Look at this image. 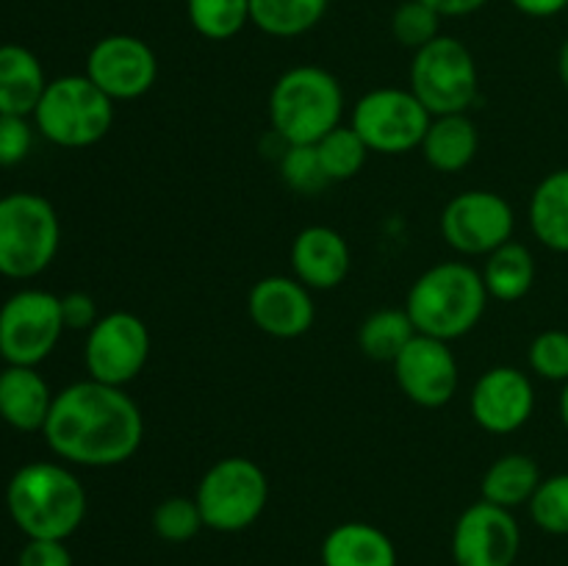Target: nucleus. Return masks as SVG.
Returning a JSON list of instances; mask_svg holds the SVG:
<instances>
[{"label": "nucleus", "mask_w": 568, "mask_h": 566, "mask_svg": "<svg viewBox=\"0 0 568 566\" xmlns=\"http://www.w3.org/2000/svg\"><path fill=\"white\" fill-rule=\"evenodd\" d=\"M42 436L61 461L103 469L136 455L144 420L125 388L89 377L55 394Z\"/></svg>", "instance_id": "f257e3e1"}, {"label": "nucleus", "mask_w": 568, "mask_h": 566, "mask_svg": "<svg viewBox=\"0 0 568 566\" xmlns=\"http://www.w3.org/2000/svg\"><path fill=\"white\" fill-rule=\"evenodd\" d=\"M6 508L28 538L67 542L87 519V488L67 466L31 461L11 475Z\"/></svg>", "instance_id": "f03ea898"}, {"label": "nucleus", "mask_w": 568, "mask_h": 566, "mask_svg": "<svg viewBox=\"0 0 568 566\" xmlns=\"http://www.w3.org/2000/svg\"><path fill=\"white\" fill-rule=\"evenodd\" d=\"M486 283L475 266L464 261H442L416 277L405 311L416 333L453 342L475 331L486 314Z\"/></svg>", "instance_id": "7ed1b4c3"}, {"label": "nucleus", "mask_w": 568, "mask_h": 566, "mask_svg": "<svg viewBox=\"0 0 568 566\" xmlns=\"http://www.w3.org/2000/svg\"><path fill=\"white\" fill-rule=\"evenodd\" d=\"M344 92L322 67H292L270 94V120L286 144H316L342 125Z\"/></svg>", "instance_id": "20e7f679"}, {"label": "nucleus", "mask_w": 568, "mask_h": 566, "mask_svg": "<svg viewBox=\"0 0 568 566\" xmlns=\"http://www.w3.org/2000/svg\"><path fill=\"white\" fill-rule=\"evenodd\" d=\"M61 222L42 194L11 192L0 198V275L11 281L37 277L53 264Z\"/></svg>", "instance_id": "39448f33"}, {"label": "nucleus", "mask_w": 568, "mask_h": 566, "mask_svg": "<svg viewBox=\"0 0 568 566\" xmlns=\"http://www.w3.org/2000/svg\"><path fill=\"white\" fill-rule=\"evenodd\" d=\"M114 122V100L87 75H61L48 81L33 111V125L48 142L81 150L98 144Z\"/></svg>", "instance_id": "423d86ee"}, {"label": "nucleus", "mask_w": 568, "mask_h": 566, "mask_svg": "<svg viewBox=\"0 0 568 566\" xmlns=\"http://www.w3.org/2000/svg\"><path fill=\"white\" fill-rule=\"evenodd\" d=\"M197 508L205 527L216 533H239L261 519L270 503V481L255 461L233 455L222 458L200 477Z\"/></svg>", "instance_id": "0eeeda50"}, {"label": "nucleus", "mask_w": 568, "mask_h": 566, "mask_svg": "<svg viewBox=\"0 0 568 566\" xmlns=\"http://www.w3.org/2000/svg\"><path fill=\"white\" fill-rule=\"evenodd\" d=\"M477 64L471 50L455 37H438L410 61V92L433 117L466 114L477 100Z\"/></svg>", "instance_id": "6e6552de"}, {"label": "nucleus", "mask_w": 568, "mask_h": 566, "mask_svg": "<svg viewBox=\"0 0 568 566\" xmlns=\"http://www.w3.org/2000/svg\"><path fill=\"white\" fill-rule=\"evenodd\" d=\"M64 331L61 297L22 289L0 305V358L14 366L42 364Z\"/></svg>", "instance_id": "1a4fd4ad"}, {"label": "nucleus", "mask_w": 568, "mask_h": 566, "mask_svg": "<svg viewBox=\"0 0 568 566\" xmlns=\"http://www.w3.org/2000/svg\"><path fill=\"white\" fill-rule=\"evenodd\" d=\"M433 114L419 103L410 89H372L355 103L353 122L369 153L403 155L422 144Z\"/></svg>", "instance_id": "9d476101"}, {"label": "nucleus", "mask_w": 568, "mask_h": 566, "mask_svg": "<svg viewBox=\"0 0 568 566\" xmlns=\"http://www.w3.org/2000/svg\"><path fill=\"white\" fill-rule=\"evenodd\" d=\"M150 358V331L131 311L100 316L87 333L83 364L92 381L125 388Z\"/></svg>", "instance_id": "9b49d317"}, {"label": "nucleus", "mask_w": 568, "mask_h": 566, "mask_svg": "<svg viewBox=\"0 0 568 566\" xmlns=\"http://www.w3.org/2000/svg\"><path fill=\"white\" fill-rule=\"evenodd\" d=\"M516 216L508 200L497 192L471 189L447 203L442 214V236L464 255H488L514 236Z\"/></svg>", "instance_id": "f8f14e48"}, {"label": "nucleus", "mask_w": 568, "mask_h": 566, "mask_svg": "<svg viewBox=\"0 0 568 566\" xmlns=\"http://www.w3.org/2000/svg\"><path fill=\"white\" fill-rule=\"evenodd\" d=\"M521 530L508 508L480 499L458 516L453 527L455 566H514Z\"/></svg>", "instance_id": "ddd939ff"}, {"label": "nucleus", "mask_w": 568, "mask_h": 566, "mask_svg": "<svg viewBox=\"0 0 568 566\" xmlns=\"http://www.w3.org/2000/svg\"><path fill=\"white\" fill-rule=\"evenodd\" d=\"M87 78L111 100H136L153 89L159 59L144 39L111 33L89 50Z\"/></svg>", "instance_id": "4468645a"}, {"label": "nucleus", "mask_w": 568, "mask_h": 566, "mask_svg": "<svg viewBox=\"0 0 568 566\" xmlns=\"http://www.w3.org/2000/svg\"><path fill=\"white\" fill-rule=\"evenodd\" d=\"M394 377L410 403L442 408L458 392V361L449 342L416 333L408 347L394 358Z\"/></svg>", "instance_id": "2eb2a0df"}, {"label": "nucleus", "mask_w": 568, "mask_h": 566, "mask_svg": "<svg viewBox=\"0 0 568 566\" xmlns=\"http://www.w3.org/2000/svg\"><path fill=\"white\" fill-rule=\"evenodd\" d=\"M471 420L488 433H516L527 425L536 408V388L516 366H494L477 377L469 397Z\"/></svg>", "instance_id": "dca6fc26"}, {"label": "nucleus", "mask_w": 568, "mask_h": 566, "mask_svg": "<svg viewBox=\"0 0 568 566\" xmlns=\"http://www.w3.org/2000/svg\"><path fill=\"white\" fill-rule=\"evenodd\" d=\"M253 325L272 338H297L314 325V297L297 277L270 275L261 277L247 297Z\"/></svg>", "instance_id": "f3484780"}, {"label": "nucleus", "mask_w": 568, "mask_h": 566, "mask_svg": "<svg viewBox=\"0 0 568 566\" xmlns=\"http://www.w3.org/2000/svg\"><path fill=\"white\" fill-rule=\"evenodd\" d=\"M292 266L300 283L308 289H336L347 281L353 255L347 239L327 225H311L297 233L292 244Z\"/></svg>", "instance_id": "a211bd4d"}, {"label": "nucleus", "mask_w": 568, "mask_h": 566, "mask_svg": "<svg viewBox=\"0 0 568 566\" xmlns=\"http://www.w3.org/2000/svg\"><path fill=\"white\" fill-rule=\"evenodd\" d=\"M55 394L37 366L6 364L0 372V420L14 431H42Z\"/></svg>", "instance_id": "6ab92c4d"}, {"label": "nucleus", "mask_w": 568, "mask_h": 566, "mask_svg": "<svg viewBox=\"0 0 568 566\" xmlns=\"http://www.w3.org/2000/svg\"><path fill=\"white\" fill-rule=\"evenodd\" d=\"M322 566H397V547L369 522H344L322 542Z\"/></svg>", "instance_id": "aec40b11"}, {"label": "nucleus", "mask_w": 568, "mask_h": 566, "mask_svg": "<svg viewBox=\"0 0 568 566\" xmlns=\"http://www.w3.org/2000/svg\"><path fill=\"white\" fill-rule=\"evenodd\" d=\"M48 89L42 61L22 44H0V114L33 117Z\"/></svg>", "instance_id": "412c9836"}, {"label": "nucleus", "mask_w": 568, "mask_h": 566, "mask_svg": "<svg viewBox=\"0 0 568 566\" xmlns=\"http://www.w3.org/2000/svg\"><path fill=\"white\" fill-rule=\"evenodd\" d=\"M419 148L433 170L453 175L471 164L480 148V137L477 125L466 114H442L433 117Z\"/></svg>", "instance_id": "4be33fe9"}, {"label": "nucleus", "mask_w": 568, "mask_h": 566, "mask_svg": "<svg viewBox=\"0 0 568 566\" xmlns=\"http://www.w3.org/2000/svg\"><path fill=\"white\" fill-rule=\"evenodd\" d=\"M541 481V469H538L530 455L508 453L488 466L486 475H483L480 492L483 499H488V503L514 511L519 505L530 503Z\"/></svg>", "instance_id": "5701e85b"}, {"label": "nucleus", "mask_w": 568, "mask_h": 566, "mask_svg": "<svg viewBox=\"0 0 568 566\" xmlns=\"http://www.w3.org/2000/svg\"><path fill=\"white\" fill-rule=\"evenodd\" d=\"M530 228L544 247L568 253V170L544 178L530 198Z\"/></svg>", "instance_id": "b1692460"}, {"label": "nucleus", "mask_w": 568, "mask_h": 566, "mask_svg": "<svg viewBox=\"0 0 568 566\" xmlns=\"http://www.w3.org/2000/svg\"><path fill=\"white\" fill-rule=\"evenodd\" d=\"M483 283H486L488 297L516 303L525 297L536 281V259L530 250L519 242H505L494 253L486 255L483 264Z\"/></svg>", "instance_id": "393cba45"}, {"label": "nucleus", "mask_w": 568, "mask_h": 566, "mask_svg": "<svg viewBox=\"0 0 568 566\" xmlns=\"http://www.w3.org/2000/svg\"><path fill=\"white\" fill-rule=\"evenodd\" d=\"M331 0H250V22L277 39L311 31L325 17Z\"/></svg>", "instance_id": "a878e982"}, {"label": "nucleus", "mask_w": 568, "mask_h": 566, "mask_svg": "<svg viewBox=\"0 0 568 566\" xmlns=\"http://www.w3.org/2000/svg\"><path fill=\"white\" fill-rule=\"evenodd\" d=\"M416 336V327L410 322L408 311L381 309L364 320L358 331L361 353L372 361H388L394 364L399 353L408 347L410 338Z\"/></svg>", "instance_id": "bb28decb"}, {"label": "nucleus", "mask_w": 568, "mask_h": 566, "mask_svg": "<svg viewBox=\"0 0 568 566\" xmlns=\"http://www.w3.org/2000/svg\"><path fill=\"white\" fill-rule=\"evenodd\" d=\"M186 14L200 37L225 42L250 22V0H186Z\"/></svg>", "instance_id": "cd10ccee"}, {"label": "nucleus", "mask_w": 568, "mask_h": 566, "mask_svg": "<svg viewBox=\"0 0 568 566\" xmlns=\"http://www.w3.org/2000/svg\"><path fill=\"white\" fill-rule=\"evenodd\" d=\"M316 153L331 181H349L364 170L369 148L353 125H338L316 142Z\"/></svg>", "instance_id": "c85d7f7f"}, {"label": "nucleus", "mask_w": 568, "mask_h": 566, "mask_svg": "<svg viewBox=\"0 0 568 566\" xmlns=\"http://www.w3.org/2000/svg\"><path fill=\"white\" fill-rule=\"evenodd\" d=\"M205 527L194 497H166L153 511L155 536L170 544H186Z\"/></svg>", "instance_id": "c756f323"}, {"label": "nucleus", "mask_w": 568, "mask_h": 566, "mask_svg": "<svg viewBox=\"0 0 568 566\" xmlns=\"http://www.w3.org/2000/svg\"><path fill=\"white\" fill-rule=\"evenodd\" d=\"M530 516L544 533L568 536V472L544 477L530 499Z\"/></svg>", "instance_id": "7c9ffc66"}, {"label": "nucleus", "mask_w": 568, "mask_h": 566, "mask_svg": "<svg viewBox=\"0 0 568 566\" xmlns=\"http://www.w3.org/2000/svg\"><path fill=\"white\" fill-rule=\"evenodd\" d=\"M438 26H442V14L430 9L422 0H405L403 6H397V11L392 14V33L399 44L410 48L416 53L419 48L430 44L433 39H438Z\"/></svg>", "instance_id": "2f4dec72"}, {"label": "nucleus", "mask_w": 568, "mask_h": 566, "mask_svg": "<svg viewBox=\"0 0 568 566\" xmlns=\"http://www.w3.org/2000/svg\"><path fill=\"white\" fill-rule=\"evenodd\" d=\"M281 175L300 194H320L331 183L316 144H288L281 159Z\"/></svg>", "instance_id": "473e14b6"}, {"label": "nucleus", "mask_w": 568, "mask_h": 566, "mask_svg": "<svg viewBox=\"0 0 568 566\" xmlns=\"http://www.w3.org/2000/svg\"><path fill=\"white\" fill-rule=\"evenodd\" d=\"M530 366L544 381H568V333L566 331H544L530 344Z\"/></svg>", "instance_id": "72a5a7b5"}, {"label": "nucleus", "mask_w": 568, "mask_h": 566, "mask_svg": "<svg viewBox=\"0 0 568 566\" xmlns=\"http://www.w3.org/2000/svg\"><path fill=\"white\" fill-rule=\"evenodd\" d=\"M33 148V128L28 117L0 114V166H14Z\"/></svg>", "instance_id": "f704fd0d"}, {"label": "nucleus", "mask_w": 568, "mask_h": 566, "mask_svg": "<svg viewBox=\"0 0 568 566\" xmlns=\"http://www.w3.org/2000/svg\"><path fill=\"white\" fill-rule=\"evenodd\" d=\"M17 566H72V555L64 542L55 538H28L20 549Z\"/></svg>", "instance_id": "c9c22d12"}, {"label": "nucleus", "mask_w": 568, "mask_h": 566, "mask_svg": "<svg viewBox=\"0 0 568 566\" xmlns=\"http://www.w3.org/2000/svg\"><path fill=\"white\" fill-rule=\"evenodd\" d=\"M61 316H64V327L70 331H89L98 316V305L87 292H70L61 297Z\"/></svg>", "instance_id": "e433bc0d"}, {"label": "nucleus", "mask_w": 568, "mask_h": 566, "mask_svg": "<svg viewBox=\"0 0 568 566\" xmlns=\"http://www.w3.org/2000/svg\"><path fill=\"white\" fill-rule=\"evenodd\" d=\"M422 3H427L442 17H466L480 11L488 0H422Z\"/></svg>", "instance_id": "4c0bfd02"}, {"label": "nucleus", "mask_w": 568, "mask_h": 566, "mask_svg": "<svg viewBox=\"0 0 568 566\" xmlns=\"http://www.w3.org/2000/svg\"><path fill=\"white\" fill-rule=\"evenodd\" d=\"M510 3H514L521 14L538 17V20H544V17H555L568 9V0H510Z\"/></svg>", "instance_id": "58836bf2"}, {"label": "nucleus", "mask_w": 568, "mask_h": 566, "mask_svg": "<svg viewBox=\"0 0 568 566\" xmlns=\"http://www.w3.org/2000/svg\"><path fill=\"white\" fill-rule=\"evenodd\" d=\"M558 75H560V81H564V87L568 89V39L558 53Z\"/></svg>", "instance_id": "ea45409f"}, {"label": "nucleus", "mask_w": 568, "mask_h": 566, "mask_svg": "<svg viewBox=\"0 0 568 566\" xmlns=\"http://www.w3.org/2000/svg\"><path fill=\"white\" fill-rule=\"evenodd\" d=\"M560 420H564V425L568 431V381L564 383V394H560Z\"/></svg>", "instance_id": "a19ab883"}]
</instances>
